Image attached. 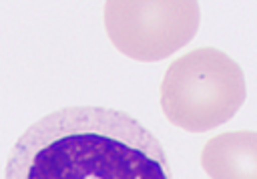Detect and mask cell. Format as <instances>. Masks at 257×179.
Returning a JSON list of instances; mask_svg holds the SVG:
<instances>
[{
    "instance_id": "4",
    "label": "cell",
    "mask_w": 257,
    "mask_h": 179,
    "mask_svg": "<svg viewBox=\"0 0 257 179\" xmlns=\"http://www.w3.org/2000/svg\"><path fill=\"white\" fill-rule=\"evenodd\" d=\"M211 179H257V131H229L211 137L201 151Z\"/></svg>"
},
{
    "instance_id": "3",
    "label": "cell",
    "mask_w": 257,
    "mask_h": 179,
    "mask_svg": "<svg viewBox=\"0 0 257 179\" xmlns=\"http://www.w3.org/2000/svg\"><path fill=\"white\" fill-rule=\"evenodd\" d=\"M112 46L139 62L165 60L189 44L201 24L193 0H110L102 10Z\"/></svg>"
},
{
    "instance_id": "1",
    "label": "cell",
    "mask_w": 257,
    "mask_h": 179,
    "mask_svg": "<svg viewBox=\"0 0 257 179\" xmlns=\"http://www.w3.org/2000/svg\"><path fill=\"white\" fill-rule=\"evenodd\" d=\"M4 179H173L161 141L133 115L94 105L62 107L14 143Z\"/></svg>"
},
{
    "instance_id": "2",
    "label": "cell",
    "mask_w": 257,
    "mask_h": 179,
    "mask_svg": "<svg viewBox=\"0 0 257 179\" xmlns=\"http://www.w3.org/2000/svg\"><path fill=\"white\" fill-rule=\"evenodd\" d=\"M245 99L243 68L213 46L175 58L161 82L163 115L171 125L189 133H205L231 121Z\"/></svg>"
}]
</instances>
